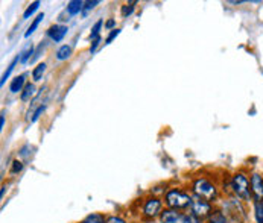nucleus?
<instances>
[{
	"label": "nucleus",
	"mask_w": 263,
	"mask_h": 223,
	"mask_svg": "<svg viewBox=\"0 0 263 223\" xmlns=\"http://www.w3.org/2000/svg\"><path fill=\"white\" fill-rule=\"evenodd\" d=\"M101 43V38H96V39H93V44H91V47H90V52L93 53L95 50H96V47H98V44Z\"/></svg>",
	"instance_id": "nucleus-28"
},
{
	"label": "nucleus",
	"mask_w": 263,
	"mask_h": 223,
	"mask_svg": "<svg viewBox=\"0 0 263 223\" xmlns=\"http://www.w3.org/2000/svg\"><path fill=\"white\" fill-rule=\"evenodd\" d=\"M43 18H44V14H43V12H41V14H38L37 17L34 18V22H32V25L29 26V29L26 31V34H25V37H26V38L31 37V34H34V32H35V29H37L38 25H40V22H41Z\"/></svg>",
	"instance_id": "nucleus-14"
},
{
	"label": "nucleus",
	"mask_w": 263,
	"mask_h": 223,
	"mask_svg": "<svg viewBox=\"0 0 263 223\" xmlns=\"http://www.w3.org/2000/svg\"><path fill=\"white\" fill-rule=\"evenodd\" d=\"M34 93H35V87L32 84H26L22 93V100H29L34 96Z\"/></svg>",
	"instance_id": "nucleus-13"
},
{
	"label": "nucleus",
	"mask_w": 263,
	"mask_h": 223,
	"mask_svg": "<svg viewBox=\"0 0 263 223\" xmlns=\"http://www.w3.org/2000/svg\"><path fill=\"white\" fill-rule=\"evenodd\" d=\"M113 25H114V20H110V22L107 23V28H111Z\"/></svg>",
	"instance_id": "nucleus-31"
},
{
	"label": "nucleus",
	"mask_w": 263,
	"mask_h": 223,
	"mask_svg": "<svg viewBox=\"0 0 263 223\" xmlns=\"http://www.w3.org/2000/svg\"><path fill=\"white\" fill-rule=\"evenodd\" d=\"M166 204L171 208H175V210L187 208L192 204V197L189 194H186V193L180 191V190H171L166 194Z\"/></svg>",
	"instance_id": "nucleus-1"
},
{
	"label": "nucleus",
	"mask_w": 263,
	"mask_h": 223,
	"mask_svg": "<svg viewBox=\"0 0 263 223\" xmlns=\"http://www.w3.org/2000/svg\"><path fill=\"white\" fill-rule=\"evenodd\" d=\"M82 5H84V2H81V0H72V2H69V5H67V12H69L70 15L79 14L81 9H82Z\"/></svg>",
	"instance_id": "nucleus-10"
},
{
	"label": "nucleus",
	"mask_w": 263,
	"mask_h": 223,
	"mask_svg": "<svg viewBox=\"0 0 263 223\" xmlns=\"http://www.w3.org/2000/svg\"><path fill=\"white\" fill-rule=\"evenodd\" d=\"M131 5H134V3H131ZM131 5H126V6L122 8V14H123V15H129V14L134 11V6H131Z\"/></svg>",
	"instance_id": "nucleus-24"
},
{
	"label": "nucleus",
	"mask_w": 263,
	"mask_h": 223,
	"mask_svg": "<svg viewBox=\"0 0 263 223\" xmlns=\"http://www.w3.org/2000/svg\"><path fill=\"white\" fill-rule=\"evenodd\" d=\"M25 79H26V74L17 76V77L11 82V87H9L11 93H18V91H22V88H23V85H25Z\"/></svg>",
	"instance_id": "nucleus-9"
},
{
	"label": "nucleus",
	"mask_w": 263,
	"mask_h": 223,
	"mask_svg": "<svg viewBox=\"0 0 263 223\" xmlns=\"http://www.w3.org/2000/svg\"><path fill=\"white\" fill-rule=\"evenodd\" d=\"M22 167H23V164H22L20 161H15V163H14V167H12V172H14V173H15V172H20Z\"/></svg>",
	"instance_id": "nucleus-27"
},
{
	"label": "nucleus",
	"mask_w": 263,
	"mask_h": 223,
	"mask_svg": "<svg viewBox=\"0 0 263 223\" xmlns=\"http://www.w3.org/2000/svg\"><path fill=\"white\" fill-rule=\"evenodd\" d=\"M44 110H46V105H40V107L37 108V111L32 112V118H31V121H32V123H34V121H37L38 117L41 115V112L44 111Z\"/></svg>",
	"instance_id": "nucleus-21"
},
{
	"label": "nucleus",
	"mask_w": 263,
	"mask_h": 223,
	"mask_svg": "<svg viewBox=\"0 0 263 223\" xmlns=\"http://www.w3.org/2000/svg\"><path fill=\"white\" fill-rule=\"evenodd\" d=\"M163 223H189V216L180 214L175 210H164L160 214Z\"/></svg>",
	"instance_id": "nucleus-5"
},
{
	"label": "nucleus",
	"mask_w": 263,
	"mask_h": 223,
	"mask_svg": "<svg viewBox=\"0 0 263 223\" xmlns=\"http://www.w3.org/2000/svg\"><path fill=\"white\" fill-rule=\"evenodd\" d=\"M119 34H120V29H113V31L110 32V35H108L107 39H105V43H107V44H110V43H111V41H113L114 38L117 37Z\"/></svg>",
	"instance_id": "nucleus-22"
},
{
	"label": "nucleus",
	"mask_w": 263,
	"mask_h": 223,
	"mask_svg": "<svg viewBox=\"0 0 263 223\" xmlns=\"http://www.w3.org/2000/svg\"><path fill=\"white\" fill-rule=\"evenodd\" d=\"M18 61H20V56H17V58H15V59H14V61H12V63L9 64V67H8V70H6V72L3 73V76H2V85H3V84H5V80H6V79L9 77V74L12 73V70H14V67H15V64H17Z\"/></svg>",
	"instance_id": "nucleus-18"
},
{
	"label": "nucleus",
	"mask_w": 263,
	"mask_h": 223,
	"mask_svg": "<svg viewBox=\"0 0 263 223\" xmlns=\"http://www.w3.org/2000/svg\"><path fill=\"white\" fill-rule=\"evenodd\" d=\"M81 223H107V220L104 219V216H102V214L95 213V214L87 216V217H85V219H84Z\"/></svg>",
	"instance_id": "nucleus-12"
},
{
	"label": "nucleus",
	"mask_w": 263,
	"mask_h": 223,
	"mask_svg": "<svg viewBox=\"0 0 263 223\" xmlns=\"http://www.w3.org/2000/svg\"><path fill=\"white\" fill-rule=\"evenodd\" d=\"M254 210H256V219H257V223H263V200H256Z\"/></svg>",
	"instance_id": "nucleus-16"
},
{
	"label": "nucleus",
	"mask_w": 263,
	"mask_h": 223,
	"mask_svg": "<svg viewBox=\"0 0 263 223\" xmlns=\"http://www.w3.org/2000/svg\"><path fill=\"white\" fill-rule=\"evenodd\" d=\"M101 26H102V20L96 22V25H95V26H93V29H91L90 39H96V38H99V31H101Z\"/></svg>",
	"instance_id": "nucleus-20"
},
{
	"label": "nucleus",
	"mask_w": 263,
	"mask_h": 223,
	"mask_svg": "<svg viewBox=\"0 0 263 223\" xmlns=\"http://www.w3.org/2000/svg\"><path fill=\"white\" fill-rule=\"evenodd\" d=\"M193 191L198 197H202L205 200H213L216 197V187L210 184L205 179H196L193 184Z\"/></svg>",
	"instance_id": "nucleus-3"
},
{
	"label": "nucleus",
	"mask_w": 263,
	"mask_h": 223,
	"mask_svg": "<svg viewBox=\"0 0 263 223\" xmlns=\"http://www.w3.org/2000/svg\"><path fill=\"white\" fill-rule=\"evenodd\" d=\"M231 187H233V191L236 193L237 197H240L242 200L250 199V181L243 173L234 175V178L231 181Z\"/></svg>",
	"instance_id": "nucleus-2"
},
{
	"label": "nucleus",
	"mask_w": 263,
	"mask_h": 223,
	"mask_svg": "<svg viewBox=\"0 0 263 223\" xmlns=\"http://www.w3.org/2000/svg\"><path fill=\"white\" fill-rule=\"evenodd\" d=\"M190 210H192V214H193V216L202 219V217L210 216V213H212V205L209 204V200L195 196V197H192Z\"/></svg>",
	"instance_id": "nucleus-4"
},
{
	"label": "nucleus",
	"mask_w": 263,
	"mask_h": 223,
	"mask_svg": "<svg viewBox=\"0 0 263 223\" xmlns=\"http://www.w3.org/2000/svg\"><path fill=\"white\" fill-rule=\"evenodd\" d=\"M84 5H85V11H90V9H93L96 5H99V2H98V0H93V2H85Z\"/></svg>",
	"instance_id": "nucleus-25"
},
{
	"label": "nucleus",
	"mask_w": 263,
	"mask_h": 223,
	"mask_svg": "<svg viewBox=\"0 0 263 223\" xmlns=\"http://www.w3.org/2000/svg\"><path fill=\"white\" fill-rule=\"evenodd\" d=\"M32 52H34V46H32V44H28V46L25 47V50L20 53V63H26V61L31 58Z\"/></svg>",
	"instance_id": "nucleus-15"
},
{
	"label": "nucleus",
	"mask_w": 263,
	"mask_h": 223,
	"mask_svg": "<svg viewBox=\"0 0 263 223\" xmlns=\"http://www.w3.org/2000/svg\"><path fill=\"white\" fill-rule=\"evenodd\" d=\"M160 210H161V202L158 199L154 197V199L146 200V204H145V214L148 217H155L160 213Z\"/></svg>",
	"instance_id": "nucleus-7"
},
{
	"label": "nucleus",
	"mask_w": 263,
	"mask_h": 223,
	"mask_svg": "<svg viewBox=\"0 0 263 223\" xmlns=\"http://www.w3.org/2000/svg\"><path fill=\"white\" fill-rule=\"evenodd\" d=\"M47 34H49V37L52 38L55 43H58V41H61L64 38V35L67 34V26H52Z\"/></svg>",
	"instance_id": "nucleus-8"
},
{
	"label": "nucleus",
	"mask_w": 263,
	"mask_h": 223,
	"mask_svg": "<svg viewBox=\"0 0 263 223\" xmlns=\"http://www.w3.org/2000/svg\"><path fill=\"white\" fill-rule=\"evenodd\" d=\"M209 223H226V219H224L221 214H215V216L210 219V222Z\"/></svg>",
	"instance_id": "nucleus-23"
},
{
	"label": "nucleus",
	"mask_w": 263,
	"mask_h": 223,
	"mask_svg": "<svg viewBox=\"0 0 263 223\" xmlns=\"http://www.w3.org/2000/svg\"><path fill=\"white\" fill-rule=\"evenodd\" d=\"M70 53H72V47L67 46V44H64V46H61V47L58 49V52H57V59L64 61V59H67V58L70 56Z\"/></svg>",
	"instance_id": "nucleus-11"
},
{
	"label": "nucleus",
	"mask_w": 263,
	"mask_h": 223,
	"mask_svg": "<svg viewBox=\"0 0 263 223\" xmlns=\"http://www.w3.org/2000/svg\"><path fill=\"white\" fill-rule=\"evenodd\" d=\"M189 223H202L199 217L193 216V214H189Z\"/></svg>",
	"instance_id": "nucleus-29"
},
{
	"label": "nucleus",
	"mask_w": 263,
	"mask_h": 223,
	"mask_svg": "<svg viewBox=\"0 0 263 223\" xmlns=\"http://www.w3.org/2000/svg\"><path fill=\"white\" fill-rule=\"evenodd\" d=\"M107 223H126L123 219H120V217H116V216H111V217H108L107 219Z\"/></svg>",
	"instance_id": "nucleus-26"
},
{
	"label": "nucleus",
	"mask_w": 263,
	"mask_h": 223,
	"mask_svg": "<svg viewBox=\"0 0 263 223\" xmlns=\"http://www.w3.org/2000/svg\"><path fill=\"white\" fill-rule=\"evenodd\" d=\"M5 126V114H2V118H0V128Z\"/></svg>",
	"instance_id": "nucleus-30"
},
{
	"label": "nucleus",
	"mask_w": 263,
	"mask_h": 223,
	"mask_svg": "<svg viewBox=\"0 0 263 223\" xmlns=\"http://www.w3.org/2000/svg\"><path fill=\"white\" fill-rule=\"evenodd\" d=\"M38 6H40V2H34V3H31V5H29V8L25 11V14H23V18H29V17H31V15H32V14L37 11Z\"/></svg>",
	"instance_id": "nucleus-19"
},
{
	"label": "nucleus",
	"mask_w": 263,
	"mask_h": 223,
	"mask_svg": "<svg viewBox=\"0 0 263 223\" xmlns=\"http://www.w3.org/2000/svg\"><path fill=\"white\" fill-rule=\"evenodd\" d=\"M44 70H46V64H44V63L38 64L37 67L34 69V72H32V77H34V80H40V79H41V76H43V73H44Z\"/></svg>",
	"instance_id": "nucleus-17"
},
{
	"label": "nucleus",
	"mask_w": 263,
	"mask_h": 223,
	"mask_svg": "<svg viewBox=\"0 0 263 223\" xmlns=\"http://www.w3.org/2000/svg\"><path fill=\"white\" fill-rule=\"evenodd\" d=\"M250 186H251V191L254 193L256 196V200H263V178L260 175L254 173L251 176V181H250Z\"/></svg>",
	"instance_id": "nucleus-6"
}]
</instances>
